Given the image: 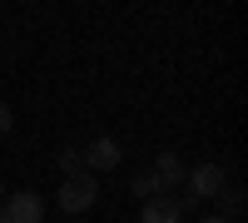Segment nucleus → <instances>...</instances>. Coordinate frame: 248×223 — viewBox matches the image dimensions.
<instances>
[{"label": "nucleus", "mask_w": 248, "mask_h": 223, "mask_svg": "<svg viewBox=\"0 0 248 223\" xmlns=\"http://www.w3.org/2000/svg\"><path fill=\"white\" fill-rule=\"evenodd\" d=\"M179 204H174V193H154V198H144L139 204V223H179Z\"/></svg>", "instance_id": "nucleus-6"}, {"label": "nucleus", "mask_w": 248, "mask_h": 223, "mask_svg": "<svg viewBox=\"0 0 248 223\" xmlns=\"http://www.w3.org/2000/svg\"><path fill=\"white\" fill-rule=\"evenodd\" d=\"M79 154H85V174H109V169H119V164H124V149L114 144L109 134H94Z\"/></svg>", "instance_id": "nucleus-4"}, {"label": "nucleus", "mask_w": 248, "mask_h": 223, "mask_svg": "<svg viewBox=\"0 0 248 223\" xmlns=\"http://www.w3.org/2000/svg\"><path fill=\"white\" fill-rule=\"evenodd\" d=\"M0 198H5V184H0Z\"/></svg>", "instance_id": "nucleus-12"}, {"label": "nucleus", "mask_w": 248, "mask_h": 223, "mask_svg": "<svg viewBox=\"0 0 248 223\" xmlns=\"http://www.w3.org/2000/svg\"><path fill=\"white\" fill-rule=\"evenodd\" d=\"M129 193L139 198V204H144V198H154V193H159V184H154V174H134V178H129Z\"/></svg>", "instance_id": "nucleus-8"}, {"label": "nucleus", "mask_w": 248, "mask_h": 223, "mask_svg": "<svg viewBox=\"0 0 248 223\" xmlns=\"http://www.w3.org/2000/svg\"><path fill=\"white\" fill-rule=\"evenodd\" d=\"M223 184H229V174H223L218 164H194L189 174H184V193H174V204H179V213H189V208H199L203 198H214Z\"/></svg>", "instance_id": "nucleus-1"}, {"label": "nucleus", "mask_w": 248, "mask_h": 223, "mask_svg": "<svg viewBox=\"0 0 248 223\" xmlns=\"http://www.w3.org/2000/svg\"><path fill=\"white\" fill-rule=\"evenodd\" d=\"M40 218H45V198L35 189H20V193L0 198V223H40Z\"/></svg>", "instance_id": "nucleus-3"}, {"label": "nucleus", "mask_w": 248, "mask_h": 223, "mask_svg": "<svg viewBox=\"0 0 248 223\" xmlns=\"http://www.w3.org/2000/svg\"><path fill=\"white\" fill-rule=\"evenodd\" d=\"M199 223H233V218H218V213H214V218H199Z\"/></svg>", "instance_id": "nucleus-11"}, {"label": "nucleus", "mask_w": 248, "mask_h": 223, "mask_svg": "<svg viewBox=\"0 0 248 223\" xmlns=\"http://www.w3.org/2000/svg\"><path fill=\"white\" fill-rule=\"evenodd\" d=\"M10 129H15V114H10V104H0V139H5Z\"/></svg>", "instance_id": "nucleus-10"}, {"label": "nucleus", "mask_w": 248, "mask_h": 223, "mask_svg": "<svg viewBox=\"0 0 248 223\" xmlns=\"http://www.w3.org/2000/svg\"><path fill=\"white\" fill-rule=\"evenodd\" d=\"M60 169L65 174H85V154L79 149H60Z\"/></svg>", "instance_id": "nucleus-9"}, {"label": "nucleus", "mask_w": 248, "mask_h": 223, "mask_svg": "<svg viewBox=\"0 0 248 223\" xmlns=\"http://www.w3.org/2000/svg\"><path fill=\"white\" fill-rule=\"evenodd\" d=\"M149 174H154L159 193H174V189L184 184V174H189V169H184V159H179V154H169V149H164V154L154 159V169H149Z\"/></svg>", "instance_id": "nucleus-5"}, {"label": "nucleus", "mask_w": 248, "mask_h": 223, "mask_svg": "<svg viewBox=\"0 0 248 223\" xmlns=\"http://www.w3.org/2000/svg\"><path fill=\"white\" fill-rule=\"evenodd\" d=\"M214 198H218V208H223L218 218H233V213L243 208V189H238V184H223V189H218Z\"/></svg>", "instance_id": "nucleus-7"}, {"label": "nucleus", "mask_w": 248, "mask_h": 223, "mask_svg": "<svg viewBox=\"0 0 248 223\" xmlns=\"http://www.w3.org/2000/svg\"><path fill=\"white\" fill-rule=\"evenodd\" d=\"M55 204H60V213H90L99 204V174H65Z\"/></svg>", "instance_id": "nucleus-2"}]
</instances>
